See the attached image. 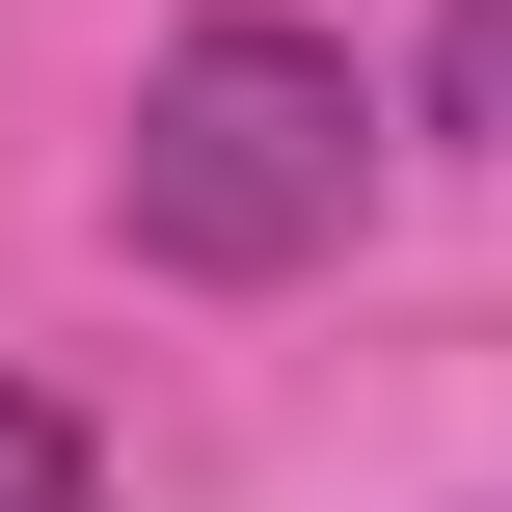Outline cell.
I'll use <instances>...</instances> for the list:
<instances>
[{
	"label": "cell",
	"mask_w": 512,
	"mask_h": 512,
	"mask_svg": "<svg viewBox=\"0 0 512 512\" xmlns=\"http://www.w3.org/2000/svg\"><path fill=\"white\" fill-rule=\"evenodd\" d=\"M351 189H378V81H351L324 27L216 0V27H162V54H135V135H108V243H135V270L270 297V270H324V243H351Z\"/></svg>",
	"instance_id": "1"
},
{
	"label": "cell",
	"mask_w": 512,
	"mask_h": 512,
	"mask_svg": "<svg viewBox=\"0 0 512 512\" xmlns=\"http://www.w3.org/2000/svg\"><path fill=\"white\" fill-rule=\"evenodd\" d=\"M432 135H486V162H512V0H432Z\"/></svg>",
	"instance_id": "2"
},
{
	"label": "cell",
	"mask_w": 512,
	"mask_h": 512,
	"mask_svg": "<svg viewBox=\"0 0 512 512\" xmlns=\"http://www.w3.org/2000/svg\"><path fill=\"white\" fill-rule=\"evenodd\" d=\"M0 512H81V405L54 378H0Z\"/></svg>",
	"instance_id": "3"
}]
</instances>
